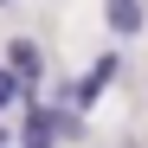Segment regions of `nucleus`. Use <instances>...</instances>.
<instances>
[{
	"label": "nucleus",
	"mask_w": 148,
	"mask_h": 148,
	"mask_svg": "<svg viewBox=\"0 0 148 148\" xmlns=\"http://www.w3.org/2000/svg\"><path fill=\"white\" fill-rule=\"evenodd\" d=\"M103 13H110V26H116L122 39L142 32V0H103Z\"/></svg>",
	"instance_id": "f03ea898"
},
{
	"label": "nucleus",
	"mask_w": 148,
	"mask_h": 148,
	"mask_svg": "<svg viewBox=\"0 0 148 148\" xmlns=\"http://www.w3.org/2000/svg\"><path fill=\"white\" fill-rule=\"evenodd\" d=\"M0 103H13V71H0Z\"/></svg>",
	"instance_id": "39448f33"
},
{
	"label": "nucleus",
	"mask_w": 148,
	"mask_h": 148,
	"mask_svg": "<svg viewBox=\"0 0 148 148\" xmlns=\"http://www.w3.org/2000/svg\"><path fill=\"white\" fill-rule=\"evenodd\" d=\"M110 77H116V58H97V64H90V77L77 84V97H84V103H90V97H97V90H103Z\"/></svg>",
	"instance_id": "7ed1b4c3"
},
{
	"label": "nucleus",
	"mask_w": 148,
	"mask_h": 148,
	"mask_svg": "<svg viewBox=\"0 0 148 148\" xmlns=\"http://www.w3.org/2000/svg\"><path fill=\"white\" fill-rule=\"evenodd\" d=\"M7 58H13V77H19V84H39V77H45V52H39L32 39H13Z\"/></svg>",
	"instance_id": "f257e3e1"
},
{
	"label": "nucleus",
	"mask_w": 148,
	"mask_h": 148,
	"mask_svg": "<svg viewBox=\"0 0 148 148\" xmlns=\"http://www.w3.org/2000/svg\"><path fill=\"white\" fill-rule=\"evenodd\" d=\"M52 135H58V116H45V110H32V116H26V142H32V148H45Z\"/></svg>",
	"instance_id": "20e7f679"
}]
</instances>
